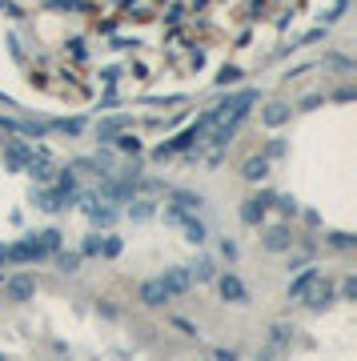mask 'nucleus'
<instances>
[{"label": "nucleus", "mask_w": 357, "mask_h": 361, "mask_svg": "<svg viewBox=\"0 0 357 361\" xmlns=\"http://www.w3.org/2000/svg\"><path fill=\"white\" fill-rule=\"evenodd\" d=\"M161 285L169 289V297H177V293H189L193 277H189V269H165L161 273Z\"/></svg>", "instance_id": "nucleus-3"}, {"label": "nucleus", "mask_w": 357, "mask_h": 361, "mask_svg": "<svg viewBox=\"0 0 357 361\" xmlns=\"http://www.w3.org/2000/svg\"><path fill=\"white\" fill-rule=\"evenodd\" d=\"M173 325H177V329H181V333L197 337V325H193V321H185V317H173Z\"/></svg>", "instance_id": "nucleus-30"}, {"label": "nucleus", "mask_w": 357, "mask_h": 361, "mask_svg": "<svg viewBox=\"0 0 357 361\" xmlns=\"http://www.w3.org/2000/svg\"><path fill=\"white\" fill-rule=\"evenodd\" d=\"M185 237H189L193 245H201V241H205V225H201V221H185Z\"/></svg>", "instance_id": "nucleus-20"}, {"label": "nucleus", "mask_w": 357, "mask_h": 361, "mask_svg": "<svg viewBox=\"0 0 357 361\" xmlns=\"http://www.w3.org/2000/svg\"><path fill=\"white\" fill-rule=\"evenodd\" d=\"M217 289H221V297L233 301V305H245V301H249V293H245V285H241V277H233V273H225V277L217 281Z\"/></svg>", "instance_id": "nucleus-4"}, {"label": "nucleus", "mask_w": 357, "mask_h": 361, "mask_svg": "<svg viewBox=\"0 0 357 361\" xmlns=\"http://www.w3.org/2000/svg\"><path fill=\"white\" fill-rule=\"evenodd\" d=\"M173 201H177V209H181V213H193V209H201V205H205L197 193H173Z\"/></svg>", "instance_id": "nucleus-15"}, {"label": "nucleus", "mask_w": 357, "mask_h": 361, "mask_svg": "<svg viewBox=\"0 0 357 361\" xmlns=\"http://www.w3.org/2000/svg\"><path fill=\"white\" fill-rule=\"evenodd\" d=\"M0 361H4V353H0Z\"/></svg>", "instance_id": "nucleus-35"}, {"label": "nucleus", "mask_w": 357, "mask_h": 361, "mask_svg": "<svg viewBox=\"0 0 357 361\" xmlns=\"http://www.w3.org/2000/svg\"><path fill=\"white\" fill-rule=\"evenodd\" d=\"M36 293V285H32V277H12L8 285H4V297L8 301H28Z\"/></svg>", "instance_id": "nucleus-8"}, {"label": "nucleus", "mask_w": 357, "mask_h": 361, "mask_svg": "<svg viewBox=\"0 0 357 361\" xmlns=\"http://www.w3.org/2000/svg\"><path fill=\"white\" fill-rule=\"evenodd\" d=\"M36 241L45 245L48 253H52V249H61V233H56V229H45V233H41V237H36Z\"/></svg>", "instance_id": "nucleus-23"}, {"label": "nucleus", "mask_w": 357, "mask_h": 361, "mask_svg": "<svg viewBox=\"0 0 357 361\" xmlns=\"http://www.w3.org/2000/svg\"><path fill=\"white\" fill-rule=\"evenodd\" d=\"M93 253H100V237H89V241H85V257H93Z\"/></svg>", "instance_id": "nucleus-33"}, {"label": "nucleus", "mask_w": 357, "mask_h": 361, "mask_svg": "<svg viewBox=\"0 0 357 361\" xmlns=\"http://www.w3.org/2000/svg\"><path fill=\"white\" fill-rule=\"evenodd\" d=\"M165 221H169V225H185V213L173 205V209H165Z\"/></svg>", "instance_id": "nucleus-31"}, {"label": "nucleus", "mask_w": 357, "mask_h": 361, "mask_svg": "<svg viewBox=\"0 0 357 361\" xmlns=\"http://www.w3.org/2000/svg\"><path fill=\"white\" fill-rule=\"evenodd\" d=\"M100 253H105V257H117V253H120V241H117V237H109L105 245H100Z\"/></svg>", "instance_id": "nucleus-29"}, {"label": "nucleus", "mask_w": 357, "mask_h": 361, "mask_svg": "<svg viewBox=\"0 0 357 361\" xmlns=\"http://www.w3.org/2000/svg\"><path fill=\"white\" fill-rule=\"evenodd\" d=\"M113 141H117V149H120V153H141V141H137L133 133H117Z\"/></svg>", "instance_id": "nucleus-18"}, {"label": "nucleus", "mask_w": 357, "mask_h": 361, "mask_svg": "<svg viewBox=\"0 0 357 361\" xmlns=\"http://www.w3.org/2000/svg\"><path fill=\"white\" fill-rule=\"evenodd\" d=\"M289 245H293V233H289L285 225H277V229L265 233V249H269V253H285Z\"/></svg>", "instance_id": "nucleus-9"}, {"label": "nucleus", "mask_w": 357, "mask_h": 361, "mask_svg": "<svg viewBox=\"0 0 357 361\" xmlns=\"http://www.w3.org/2000/svg\"><path fill=\"white\" fill-rule=\"evenodd\" d=\"M329 245L334 249H354L357 241H354V233H329Z\"/></svg>", "instance_id": "nucleus-24"}, {"label": "nucleus", "mask_w": 357, "mask_h": 361, "mask_svg": "<svg viewBox=\"0 0 357 361\" xmlns=\"http://www.w3.org/2000/svg\"><path fill=\"white\" fill-rule=\"evenodd\" d=\"M325 65H329V69H341V72H349V69H354V65H349L345 56H337V52H329V56H325Z\"/></svg>", "instance_id": "nucleus-27"}, {"label": "nucleus", "mask_w": 357, "mask_h": 361, "mask_svg": "<svg viewBox=\"0 0 357 361\" xmlns=\"http://www.w3.org/2000/svg\"><path fill=\"white\" fill-rule=\"evenodd\" d=\"M56 265H61L65 273H76V269H80V253H61V257H56Z\"/></svg>", "instance_id": "nucleus-21"}, {"label": "nucleus", "mask_w": 357, "mask_h": 361, "mask_svg": "<svg viewBox=\"0 0 357 361\" xmlns=\"http://www.w3.org/2000/svg\"><path fill=\"white\" fill-rule=\"evenodd\" d=\"M61 133H80V120H56Z\"/></svg>", "instance_id": "nucleus-32"}, {"label": "nucleus", "mask_w": 357, "mask_h": 361, "mask_svg": "<svg viewBox=\"0 0 357 361\" xmlns=\"http://www.w3.org/2000/svg\"><path fill=\"white\" fill-rule=\"evenodd\" d=\"M241 177H245V181H265V177H269V157H249V161L241 165Z\"/></svg>", "instance_id": "nucleus-10"}, {"label": "nucleus", "mask_w": 357, "mask_h": 361, "mask_svg": "<svg viewBox=\"0 0 357 361\" xmlns=\"http://www.w3.org/2000/svg\"><path fill=\"white\" fill-rule=\"evenodd\" d=\"M257 361H281V345H261V353H257Z\"/></svg>", "instance_id": "nucleus-25"}, {"label": "nucleus", "mask_w": 357, "mask_h": 361, "mask_svg": "<svg viewBox=\"0 0 357 361\" xmlns=\"http://www.w3.org/2000/svg\"><path fill=\"white\" fill-rule=\"evenodd\" d=\"M213 361H237V353L233 349H213Z\"/></svg>", "instance_id": "nucleus-34"}, {"label": "nucleus", "mask_w": 357, "mask_h": 361, "mask_svg": "<svg viewBox=\"0 0 357 361\" xmlns=\"http://www.w3.org/2000/svg\"><path fill=\"white\" fill-rule=\"evenodd\" d=\"M301 297H305V305H310V309H325V305L334 301V285H321V281H313V285L305 289Z\"/></svg>", "instance_id": "nucleus-7"}, {"label": "nucleus", "mask_w": 357, "mask_h": 361, "mask_svg": "<svg viewBox=\"0 0 357 361\" xmlns=\"http://www.w3.org/2000/svg\"><path fill=\"white\" fill-rule=\"evenodd\" d=\"M289 337H293V325H285V321H277V325L269 329V341H273V345H281V349L289 345Z\"/></svg>", "instance_id": "nucleus-16"}, {"label": "nucleus", "mask_w": 357, "mask_h": 361, "mask_svg": "<svg viewBox=\"0 0 357 361\" xmlns=\"http://www.w3.org/2000/svg\"><path fill=\"white\" fill-rule=\"evenodd\" d=\"M341 297H345V301H357V277H345V285H341Z\"/></svg>", "instance_id": "nucleus-28"}, {"label": "nucleus", "mask_w": 357, "mask_h": 361, "mask_svg": "<svg viewBox=\"0 0 357 361\" xmlns=\"http://www.w3.org/2000/svg\"><path fill=\"white\" fill-rule=\"evenodd\" d=\"M28 173H32V177H36V181H41V185H48V181H52V168H48V161H45V153H41V161H36V157H32V161H28Z\"/></svg>", "instance_id": "nucleus-13"}, {"label": "nucleus", "mask_w": 357, "mask_h": 361, "mask_svg": "<svg viewBox=\"0 0 357 361\" xmlns=\"http://www.w3.org/2000/svg\"><path fill=\"white\" fill-rule=\"evenodd\" d=\"M137 297H141V305H149V309H161V305L169 301V289L161 285V277H153V281H144L141 285Z\"/></svg>", "instance_id": "nucleus-2"}, {"label": "nucleus", "mask_w": 357, "mask_h": 361, "mask_svg": "<svg viewBox=\"0 0 357 361\" xmlns=\"http://www.w3.org/2000/svg\"><path fill=\"white\" fill-rule=\"evenodd\" d=\"M125 124H129V120H125V117L100 120V129H96V137H100V141H113V137H117V133H120V129H125Z\"/></svg>", "instance_id": "nucleus-14"}, {"label": "nucleus", "mask_w": 357, "mask_h": 361, "mask_svg": "<svg viewBox=\"0 0 357 361\" xmlns=\"http://www.w3.org/2000/svg\"><path fill=\"white\" fill-rule=\"evenodd\" d=\"M261 120L269 124V129H281V124L289 120V105H269V109L261 113Z\"/></svg>", "instance_id": "nucleus-12"}, {"label": "nucleus", "mask_w": 357, "mask_h": 361, "mask_svg": "<svg viewBox=\"0 0 357 361\" xmlns=\"http://www.w3.org/2000/svg\"><path fill=\"white\" fill-rule=\"evenodd\" d=\"M269 205H273V197H269V193L253 197V201H245V205H241V221H245V225H257V221H261V213L269 209Z\"/></svg>", "instance_id": "nucleus-6"}, {"label": "nucleus", "mask_w": 357, "mask_h": 361, "mask_svg": "<svg viewBox=\"0 0 357 361\" xmlns=\"http://www.w3.org/2000/svg\"><path fill=\"white\" fill-rule=\"evenodd\" d=\"M89 217H93L96 225H113V221H117V213H113V209H96V205L89 209Z\"/></svg>", "instance_id": "nucleus-22"}, {"label": "nucleus", "mask_w": 357, "mask_h": 361, "mask_svg": "<svg viewBox=\"0 0 357 361\" xmlns=\"http://www.w3.org/2000/svg\"><path fill=\"white\" fill-rule=\"evenodd\" d=\"M313 281H317V269H313V265H305V269H301V277H293V281H289V301H293V297H301Z\"/></svg>", "instance_id": "nucleus-11"}, {"label": "nucleus", "mask_w": 357, "mask_h": 361, "mask_svg": "<svg viewBox=\"0 0 357 361\" xmlns=\"http://www.w3.org/2000/svg\"><path fill=\"white\" fill-rule=\"evenodd\" d=\"M129 217H133V221H149V217H153V201H133Z\"/></svg>", "instance_id": "nucleus-19"}, {"label": "nucleus", "mask_w": 357, "mask_h": 361, "mask_svg": "<svg viewBox=\"0 0 357 361\" xmlns=\"http://www.w3.org/2000/svg\"><path fill=\"white\" fill-rule=\"evenodd\" d=\"M233 80H241V69L225 65V69H221V76H217V85H233Z\"/></svg>", "instance_id": "nucleus-26"}, {"label": "nucleus", "mask_w": 357, "mask_h": 361, "mask_svg": "<svg viewBox=\"0 0 357 361\" xmlns=\"http://www.w3.org/2000/svg\"><path fill=\"white\" fill-rule=\"evenodd\" d=\"M189 277H193V281H213V261H205V257H201L197 265H189Z\"/></svg>", "instance_id": "nucleus-17"}, {"label": "nucleus", "mask_w": 357, "mask_h": 361, "mask_svg": "<svg viewBox=\"0 0 357 361\" xmlns=\"http://www.w3.org/2000/svg\"><path fill=\"white\" fill-rule=\"evenodd\" d=\"M32 157H36V153H32L24 141H8V149H4V165L12 168V173H17V168H24Z\"/></svg>", "instance_id": "nucleus-5"}, {"label": "nucleus", "mask_w": 357, "mask_h": 361, "mask_svg": "<svg viewBox=\"0 0 357 361\" xmlns=\"http://www.w3.org/2000/svg\"><path fill=\"white\" fill-rule=\"evenodd\" d=\"M48 249L41 241H21V245H4V261H41Z\"/></svg>", "instance_id": "nucleus-1"}]
</instances>
